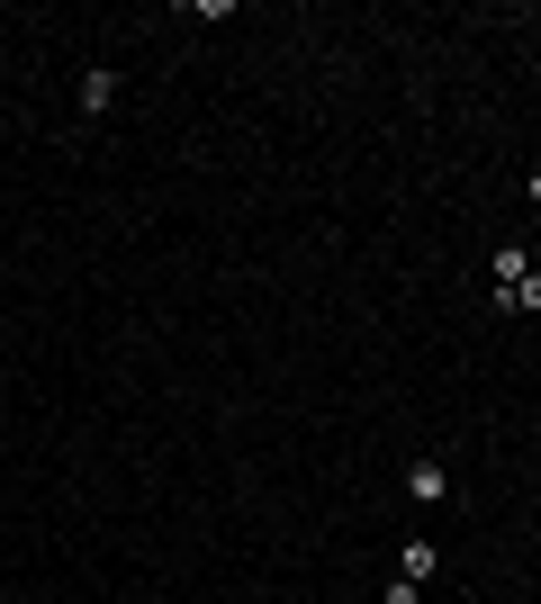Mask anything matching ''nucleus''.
<instances>
[{
    "label": "nucleus",
    "instance_id": "obj_4",
    "mask_svg": "<svg viewBox=\"0 0 541 604\" xmlns=\"http://www.w3.org/2000/svg\"><path fill=\"white\" fill-rule=\"evenodd\" d=\"M397 577H416V586L433 577V542H425V532H416V542H406V551H397Z\"/></svg>",
    "mask_w": 541,
    "mask_h": 604
},
{
    "label": "nucleus",
    "instance_id": "obj_2",
    "mask_svg": "<svg viewBox=\"0 0 541 604\" xmlns=\"http://www.w3.org/2000/svg\"><path fill=\"white\" fill-rule=\"evenodd\" d=\"M118 100V73H109V63H91V73H82V117H100Z\"/></svg>",
    "mask_w": 541,
    "mask_h": 604
},
{
    "label": "nucleus",
    "instance_id": "obj_3",
    "mask_svg": "<svg viewBox=\"0 0 541 604\" xmlns=\"http://www.w3.org/2000/svg\"><path fill=\"white\" fill-rule=\"evenodd\" d=\"M488 272H497V289H523V280H532V262H523V244H497Z\"/></svg>",
    "mask_w": 541,
    "mask_h": 604
},
{
    "label": "nucleus",
    "instance_id": "obj_1",
    "mask_svg": "<svg viewBox=\"0 0 541 604\" xmlns=\"http://www.w3.org/2000/svg\"><path fill=\"white\" fill-rule=\"evenodd\" d=\"M406 496H416V505H442V496H451V469H442V460H406Z\"/></svg>",
    "mask_w": 541,
    "mask_h": 604
},
{
    "label": "nucleus",
    "instance_id": "obj_5",
    "mask_svg": "<svg viewBox=\"0 0 541 604\" xmlns=\"http://www.w3.org/2000/svg\"><path fill=\"white\" fill-rule=\"evenodd\" d=\"M523 198H532V208H541V172H532V181H523Z\"/></svg>",
    "mask_w": 541,
    "mask_h": 604
}]
</instances>
